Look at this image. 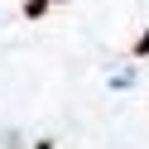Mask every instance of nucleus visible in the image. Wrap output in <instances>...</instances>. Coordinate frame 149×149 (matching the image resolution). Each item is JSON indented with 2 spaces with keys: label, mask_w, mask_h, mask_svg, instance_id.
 Listing matches in <instances>:
<instances>
[{
  "label": "nucleus",
  "mask_w": 149,
  "mask_h": 149,
  "mask_svg": "<svg viewBox=\"0 0 149 149\" xmlns=\"http://www.w3.org/2000/svg\"><path fill=\"white\" fill-rule=\"evenodd\" d=\"M135 53H149V29L139 34V43H135Z\"/></svg>",
  "instance_id": "f03ea898"
},
{
  "label": "nucleus",
  "mask_w": 149,
  "mask_h": 149,
  "mask_svg": "<svg viewBox=\"0 0 149 149\" xmlns=\"http://www.w3.org/2000/svg\"><path fill=\"white\" fill-rule=\"evenodd\" d=\"M48 5H53V0H24V10H29V15H43Z\"/></svg>",
  "instance_id": "f257e3e1"
}]
</instances>
